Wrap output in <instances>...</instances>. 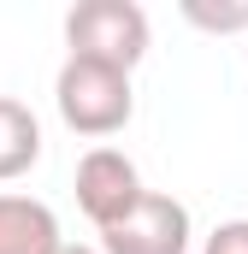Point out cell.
Masks as SVG:
<instances>
[{"label":"cell","mask_w":248,"mask_h":254,"mask_svg":"<svg viewBox=\"0 0 248 254\" xmlns=\"http://www.w3.org/2000/svg\"><path fill=\"white\" fill-rule=\"evenodd\" d=\"M60 219L36 195H0V254H60Z\"/></svg>","instance_id":"obj_5"},{"label":"cell","mask_w":248,"mask_h":254,"mask_svg":"<svg viewBox=\"0 0 248 254\" xmlns=\"http://www.w3.org/2000/svg\"><path fill=\"white\" fill-rule=\"evenodd\" d=\"M60 254H101V249H71V243H65V249H60Z\"/></svg>","instance_id":"obj_9"},{"label":"cell","mask_w":248,"mask_h":254,"mask_svg":"<svg viewBox=\"0 0 248 254\" xmlns=\"http://www.w3.org/2000/svg\"><path fill=\"white\" fill-rule=\"evenodd\" d=\"M189 207L178 195L148 190L124 225L101 231V254H189Z\"/></svg>","instance_id":"obj_4"},{"label":"cell","mask_w":248,"mask_h":254,"mask_svg":"<svg viewBox=\"0 0 248 254\" xmlns=\"http://www.w3.org/2000/svg\"><path fill=\"white\" fill-rule=\"evenodd\" d=\"M201 254H248V219H225V225L207 237Z\"/></svg>","instance_id":"obj_8"},{"label":"cell","mask_w":248,"mask_h":254,"mask_svg":"<svg viewBox=\"0 0 248 254\" xmlns=\"http://www.w3.org/2000/svg\"><path fill=\"white\" fill-rule=\"evenodd\" d=\"M54 107L77 136H119L136 113V89H130V71L107 60H77L65 54L60 77H54Z\"/></svg>","instance_id":"obj_1"},{"label":"cell","mask_w":248,"mask_h":254,"mask_svg":"<svg viewBox=\"0 0 248 254\" xmlns=\"http://www.w3.org/2000/svg\"><path fill=\"white\" fill-rule=\"evenodd\" d=\"M184 18L195 24V30H213V36H237V30H248V0H237V6H207V0H184Z\"/></svg>","instance_id":"obj_7"},{"label":"cell","mask_w":248,"mask_h":254,"mask_svg":"<svg viewBox=\"0 0 248 254\" xmlns=\"http://www.w3.org/2000/svg\"><path fill=\"white\" fill-rule=\"evenodd\" d=\"M148 42H154V30L136 0H83L65 12V48L77 60H107L119 71H136Z\"/></svg>","instance_id":"obj_2"},{"label":"cell","mask_w":248,"mask_h":254,"mask_svg":"<svg viewBox=\"0 0 248 254\" xmlns=\"http://www.w3.org/2000/svg\"><path fill=\"white\" fill-rule=\"evenodd\" d=\"M142 172H136V160L124 154V148H89L83 160H77V207L89 213V225L95 231H113L124 225L136 207H142Z\"/></svg>","instance_id":"obj_3"},{"label":"cell","mask_w":248,"mask_h":254,"mask_svg":"<svg viewBox=\"0 0 248 254\" xmlns=\"http://www.w3.org/2000/svg\"><path fill=\"white\" fill-rule=\"evenodd\" d=\"M36 160H42V125H36V113L24 101L0 95V184L24 178Z\"/></svg>","instance_id":"obj_6"}]
</instances>
